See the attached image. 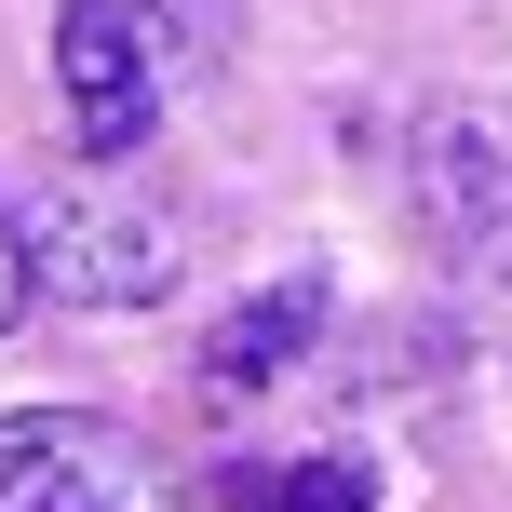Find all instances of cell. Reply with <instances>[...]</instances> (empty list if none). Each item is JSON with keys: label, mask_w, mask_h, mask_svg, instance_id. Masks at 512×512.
Returning a JSON list of instances; mask_svg holds the SVG:
<instances>
[{"label": "cell", "mask_w": 512, "mask_h": 512, "mask_svg": "<svg viewBox=\"0 0 512 512\" xmlns=\"http://www.w3.org/2000/svg\"><path fill=\"white\" fill-rule=\"evenodd\" d=\"M14 230H27V283L68 297V310H149L189 270V230L122 176H27Z\"/></svg>", "instance_id": "cell-1"}, {"label": "cell", "mask_w": 512, "mask_h": 512, "mask_svg": "<svg viewBox=\"0 0 512 512\" xmlns=\"http://www.w3.org/2000/svg\"><path fill=\"white\" fill-rule=\"evenodd\" d=\"M27 297H41V283H27V230H14V203H0V337L27 324Z\"/></svg>", "instance_id": "cell-8"}, {"label": "cell", "mask_w": 512, "mask_h": 512, "mask_svg": "<svg viewBox=\"0 0 512 512\" xmlns=\"http://www.w3.org/2000/svg\"><path fill=\"white\" fill-rule=\"evenodd\" d=\"M176 54H162V27L135 14V0H68L54 14V95H68V135L81 162H135L162 135V95H176Z\"/></svg>", "instance_id": "cell-2"}, {"label": "cell", "mask_w": 512, "mask_h": 512, "mask_svg": "<svg viewBox=\"0 0 512 512\" xmlns=\"http://www.w3.org/2000/svg\"><path fill=\"white\" fill-rule=\"evenodd\" d=\"M418 216L459 256L472 297L512 310V135L486 108H432V122H418Z\"/></svg>", "instance_id": "cell-4"}, {"label": "cell", "mask_w": 512, "mask_h": 512, "mask_svg": "<svg viewBox=\"0 0 512 512\" xmlns=\"http://www.w3.org/2000/svg\"><path fill=\"white\" fill-rule=\"evenodd\" d=\"M0 512H176V486L122 418L14 405L0 418Z\"/></svg>", "instance_id": "cell-3"}, {"label": "cell", "mask_w": 512, "mask_h": 512, "mask_svg": "<svg viewBox=\"0 0 512 512\" xmlns=\"http://www.w3.org/2000/svg\"><path fill=\"white\" fill-rule=\"evenodd\" d=\"M135 14L162 27V54H176L189 81H203V68H230V41H243V14H230V0H135Z\"/></svg>", "instance_id": "cell-7"}, {"label": "cell", "mask_w": 512, "mask_h": 512, "mask_svg": "<svg viewBox=\"0 0 512 512\" xmlns=\"http://www.w3.org/2000/svg\"><path fill=\"white\" fill-rule=\"evenodd\" d=\"M230 499H243V512H378L364 459H297V472H243Z\"/></svg>", "instance_id": "cell-6"}, {"label": "cell", "mask_w": 512, "mask_h": 512, "mask_svg": "<svg viewBox=\"0 0 512 512\" xmlns=\"http://www.w3.org/2000/svg\"><path fill=\"white\" fill-rule=\"evenodd\" d=\"M310 337H324V283L297 270V283H270V297H243L230 324L203 337V391H216V405H230V391H270L283 364L310 351Z\"/></svg>", "instance_id": "cell-5"}]
</instances>
